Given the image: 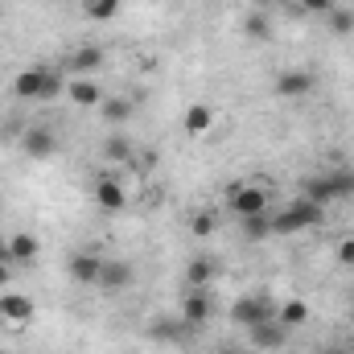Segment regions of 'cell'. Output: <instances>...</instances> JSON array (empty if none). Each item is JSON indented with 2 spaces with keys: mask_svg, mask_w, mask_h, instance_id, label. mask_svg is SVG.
<instances>
[{
  "mask_svg": "<svg viewBox=\"0 0 354 354\" xmlns=\"http://www.w3.org/2000/svg\"><path fill=\"white\" fill-rule=\"evenodd\" d=\"M189 231H194L198 239H210V235L218 231V218H214L210 210H198V214H194V223H189Z\"/></svg>",
  "mask_w": 354,
  "mask_h": 354,
  "instance_id": "484cf974",
  "label": "cell"
},
{
  "mask_svg": "<svg viewBox=\"0 0 354 354\" xmlns=\"http://www.w3.org/2000/svg\"><path fill=\"white\" fill-rule=\"evenodd\" d=\"M103 161H111V165H128V161H132V140H124V136H107V140H103Z\"/></svg>",
  "mask_w": 354,
  "mask_h": 354,
  "instance_id": "cb8c5ba5",
  "label": "cell"
},
{
  "mask_svg": "<svg viewBox=\"0 0 354 354\" xmlns=\"http://www.w3.org/2000/svg\"><path fill=\"white\" fill-rule=\"evenodd\" d=\"M120 4H124V0H79V8H83L87 21H111V17L120 12Z\"/></svg>",
  "mask_w": 354,
  "mask_h": 354,
  "instance_id": "7402d4cb",
  "label": "cell"
},
{
  "mask_svg": "<svg viewBox=\"0 0 354 354\" xmlns=\"http://www.w3.org/2000/svg\"><path fill=\"white\" fill-rule=\"evenodd\" d=\"M46 83H50V71L46 66H29L12 79V95L17 99H46Z\"/></svg>",
  "mask_w": 354,
  "mask_h": 354,
  "instance_id": "9c48e42d",
  "label": "cell"
},
{
  "mask_svg": "<svg viewBox=\"0 0 354 354\" xmlns=\"http://www.w3.org/2000/svg\"><path fill=\"white\" fill-rule=\"evenodd\" d=\"M95 206H99V210H107V214L128 210V189L120 185V177H111V174L95 177Z\"/></svg>",
  "mask_w": 354,
  "mask_h": 354,
  "instance_id": "5b68a950",
  "label": "cell"
},
{
  "mask_svg": "<svg viewBox=\"0 0 354 354\" xmlns=\"http://www.w3.org/2000/svg\"><path fill=\"white\" fill-rule=\"evenodd\" d=\"M276 322H280V326H288V330L305 326V322H309V301H301V297L280 301V305H276Z\"/></svg>",
  "mask_w": 354,
  "mask_h": 354,
  "instance_id": "e0dca14e",
  "label": "cell"
},
{
  "mask_svg": "<svg viewBox=\"0 0 354 354\" xmlns=\"http://www.w3.org/2000/svg\"><path fill=\"white\" fill-rule=\"evenodd\" d=\"M33 313H37V309H33V301H29L25 292H8V288L0 292V322H4V326H29Z\"/></svg>",
  "mask_w": 354,
  "mask_h": 354,
  "instance_id": "8992f818",
  "label": "cell"
},
{
  "mask_svg": "<svg viewBox=\"0 0 354 354\" xmlns=\"http://www.w3.org/2000/svg\"><path fill=\"white\" fill-rule=\"evenodd\" d=\"M210 317H214V297H210V288H189L185 301H181V322H185L189 330H202V326H210Z\"/></svg>",
  "mask_w": 354,
  "mask_h": 354,
  "instance_id": "277c9868",
  "label": "cell"
},
{
  "mask_svg": "<svg viewBox=\"0 0 354 354\" xmlns=\"http://www.w3.org/2000/svg\"><path fill=\"white\" fill-rule=\"evenodd\" d=\"M301 8H305V12H317V17H326V12L334 8V0H301Z\"/></svg>",
  "mask_w": 354,
  "mask_h": 354,
  "instance_id": "f546056e",
  "label": "cell"
},
{
  "mask_svg": "<svg viewBox=\"0 0 354 354\" xmlns=\"http://www.w3.org/2000/svg\"><path fill=\"white\" fill-rule=\"evenodd\" d=\"M239 231H243L248 243L268 239V235H272V210H268V214H252V218H239Z\"/></svg>",
  "mask_w": 354,
  "mask_h": 354,
  "instance_id": "ffe728a7",
  "label": "cell"
},
{
  "mask_svg": "<svg viewBox=\"0 0 354 354\" xmlns=\"http://www.w3.org/2000/svg\"><path fill=\"white\" fill-rule=\"evenodd\" d=\"M326 21H330V29H334V33H342V37L354 33V12H346V8H330V12H326Z\"/></svg>",
  "mask_w": 354,
  "mask_h": 354,
  "instance_id": "83f0119b",
  "label": "cell"
},
{
  "mask_svg": "<svg viewBox=\"0 0 354 354\" xmlns=\"http://www.w3.org/2000/svg\"><path fill=\"white\" fill-rule=\"evenodd\" d=\"M218 354H248L243 346H218Z\"/></svg>",
  "mask_w": 354,
  "mask_h": 354,
  "instance_id": "d6a6232c",
  "label": "cell"
},
{
  "mask_svg": "<svg viewBox=\"0 0 354 354\" xmlns=\"http://www.w3.org/2000/svg\"><path fill=\"white\" fill-rule=\"evenodd\" d=\"M317 354H354V351L346 346V342H326V346H322Z\"/></svg>",
  "mask_w": 354,
  "mask_h": 354,
  "instance_id": "1f68e13d",
  "label": "cell"
},
{
  "mask_svg": "<svg viewBox=\"0 0 354 354\" xmlns=\"http://www.w3.org/2000/svg\"><path fill=\"white\" fill-rule=\"evenodd\" d=\"M243 33H248L252 41H268L272 25H268V17H260V12H252V17H243Z\"/></svg>",
  "mask_w": 354,
  "mask_h": 354,
  "instance_id": "4316f807",
  "label": "cell"
},
{
  "mask_svg": "<svg viewBox=\"0 0 354 354\" xmlns=\"http://www.w3.org/2000/svg\"><path fill=\"white\" fill-rule=\"evenodd\" d=\"M272 317H276V301H268V297H239L231 305V322L243 326V330H252L260 322H272Z\"/></svg>",
  "mask_w": 354,
  "mask_h": 354,
  "instance_id": "3957f363",
  "label": "cell"
},
{
  "mask_svg": "<svg viewBox=\"0 0 354 354\" xmlns=\"http://www.w3.org/2000/svg\"><path fill=\"white\" fill-rule=\"evenodd\" d=\"M99 107H103V120H107V124H124V120L132 115V99H124V95H107Z\"/></svg>",
  "mask_w": 354,
  "mask_h": 354,
  "instance_id": "603a6c76",
  "label": "cell"
},
{
  "mask_svg": "<svg viewBox=\"0 0 354 354\" xmlns=\"http://www.w3.org/2000/svg\"><path fill=\"white\" fill-rule=\"evenodd\" d=\"M334 256H338V264H342V268H354V235H346V239H338Z\"/></svg>",
  "mask_w": 354,
  "mask_h": 354,
  "instance_id": "f1b7e54d",
  "label": "cell"
},
{
  "mask_svg": "<svg viewBox=\"0 0 354 354\" xmlns=\"http://www.w3.org/2000/svg\"><path fill=\"white\" fill-rule=\"evenodd\" d=\"M231 210H235V218H252V214H268L272 210V194H268L264 185H235L231 189Z\"/></svg>",
  "mask_w": 354,
  "mask_h": 354,
  "instance_id": "7a4b0ae2",
  "label": "cell"
},
{
  "mask_svg": "<svg viewBox=\"0 0 354 354\" xmlns=\"http://www.w3.org/2000/svg\"><path fill=\"white\" fill-rule=\"evenodd\" d=\"M330 189H334V202H346L354 198V169L351 165H338V169H330Z\"/></svg>",
  "mask_w": 354,
  "mask_h": 354,
  "instance_id": "44dd1931",
  "label": "cell"
},
{
  "mask_svg": "<svg viewBox=\"0 0 354 354\" xmlns=\"http://www.w3.org/2000/svg\"><path fill=\"white\" fill-rule=\"evenodd\" d=\"M33 256H37V235L17 231V235L8 239V260H12V264H29Z\"/></svg>",
  "mask_w": 354,
  "mask_h": 354,
  "instance_id": "d6986e66",
  "label": "cell"
},
{
  "mask_svg": "<svg viewBox=\"0 0 354 354\" xmlns=\"http://www.w3.org/2000/svg\"><path fill=\"white\" fill-rule=\"evenodd\" d=\"M248 338H252V351H280V346L288 342V326H280V322L272 317V322L252 326V330H248Z\"/></svg>",
  "mask_w": 354,
  "mask_h": 354,
  "instance_id": "ba28073f",
  "label": "cell"
},
{
  "mask_svg": "<svg viewBox=\"0 0 354 354\" xmlns=\"http://www.w3.org/2000/svg\"><path fill=\"white\" fill-rule=\"evenodd\" d=\"M8 284H12V260L0 256V288H8Z\"/></svg>",
  "mask_w": 354,
  "mask_h": 354,
  "instance_id": "4dcf8cb0",
  "label": "cell"
},
{
  "mask_svg": "<svg viewBox=\"0 0 354 354\" xmlns=\"http://www.w3.org/2000/svg\"><path fill=\"white\" fill-rule=\"evenodd\" d=\"M99 268H103V260H99L95 252H75V256H71V280H79V284H99Z\"/></svg>",
  "mask_w": 354,
  "mask_h": 354,
  "instance_id": "5bb4252c",
  "label": "cell"
},
{
  "mask_svg": "<svg viewBox=\"0 0 354 354\" xmlns=\"http://www.w3.org/2000/svg\"><path fill=\"white\" fill-rule=\"evenodd\" d=\"M21 149H25L33 161H46V157H54V149H58V136H54L50 128H29V132L21 136Z\"/></svg>",
  "mask_w": 354,
  "mask_h": 354,
  "instance_id": "8fae6325",
  "label": "cell"
},
{
  "mask_svg": "<svg viewBox=\"0 0 354 354\" xmlns=\"http://www.w3.org/2000/svg\"><path fill=\"white\" fill-rule=\"evenodd\" d=\"M210 280H214V264H210V260L198 256L194 264L185 268V284H189V288H210Z\"/></svg>",
  "mask_w": 354,
  "mask_h": 354,
  "instance_id": "d4e9b609",
  "label": "cell"
},
{
  "mask_svg": "<svg viewBox=\"0 0 354 354\" xmlns=\"http://www.w3.org/2000/svg\"><path fill=\"white\" fill-rule=\"evenodd\" d=\"M0 256L8 260V239H4V235H0Z\"/></svg>",
  "mask_w": 354,
  "mask_h": 354,
  "instance_id": "836d02e7",
  "label": "cell"
},
{
  "mask_svg": "<svg viewBox=\"0 0 354 354\" xmlns=\"http://www.w3.org/2000/svg\"><path fill=\"white\" fill-rule=\"evenodd\" d=\"M214 107L210 103H189L185 107V115H181V128H185V136H206L210 128H214Z\"/></svg>",
  "mask_w": 354,
  "mask_h": 354,
  "instance_id": "30bf717a",
  "label": "cell"
},
{
  "mask_svg": "<svg viewBox=\"0 0 354 354\" xmlns=\"http://www.w3.org/2000/svg\"><path fill=\"white\" fill-rule=\"evenodd\" d=\"M66 95L75 107H99L103 103V91L95 87V79H71L66 83Z\"/></svg>",
  "mask_w": 354,
  "mask_h": 354,
  "instance_id": "ac0fdd59",
  "label": "cell"
},
{
  "mask_svg": "<svg viewBox=\"0 0 354 354\" xmlns=\"http://www.w3.org/2000/svg\"><path fill=\"white\" fill-rule=\"evenodd\" d=\"M128 284H132V264L128 260H103V268H99V288L124 292Z\"/></svg>",
  "mask_w": 354,
  "mask_h": 354,
  "instance_id": "7c38bea8",
  "label": "cell"
},
{
  "mask_svg": "<svg viewBox=\"0 0 354 354\" xmlns=\"http://www.w3.org/2000/svg\"><path fill=\"white\" fill-rule=\"evenodd\" d=\"M99 66H103V50H99V46H79V50L71 54V71H75V79H91Z\"/></svg>",
  "mask_w": 354,
  "mask_h": 354,
  "instance_id": "9a60e30c",
  "label": "cell"
},
{
  "mask_svg": "<svg viewBox=\"0 0 354 354\" xmlns=\"http://www.w3.org/2000/svg\"><path fill=\"white\" fill-rule=\"evenodd\" d=\"M351 301H354V297H351Z\"/></svg>",
  "mask_w": 354,
  "mask_h": 354,
  "instance_id": "e575fe53",
  "label": "cell"
},
{
  "mask_svg": "<svg viewBox=\"0 0 354 354\" xmlns=\"http://www.w3.org/2000/svg\"><path fill=\"white\" fill-rule=\"evenodd\" d=\"M185 334H189V326L181 322V313H177V317H157V322L149 326V338L161 342V346H174V342H181Z\"/></svg>",
  "mask_w": 354,
  "mask_h": 354,
  "instance_id": "4fadbf2b",
  "label": "cell"
},
{
  "mask_svg": "<svg viewBox=\"0 0 354 354\" xmlns=\"http://www.w3.org/2000/svg\"><path fill=\"white\" fill-rule=\"evenodd\" d=\"M272 87H276V95H280V99H301V95H313L317 79H313L309 71H280Z\"/></svg>",
  "mask_w": 354,
  "mask_h": 354,
  "instance_id": "52a82bcc",
  "label": "cell"
},
{
  "mask_svg": "<svg viewBox=\"0 0 354 354\" xmlns=\"http://www.w3.org/2000/svg\"><path fill=\"white\" fill-rule=\"evenodd\" d=\"M326 223V206H313L309 198H292L288 206L272 210V235H301L309 227H322Z\"/></svg>",
  "mask_w": 354,
  "mask_h": 354,
  "instance_id": "6da1fadb",
  "label": "cell"
},
{
  "mask_svg": "<svg viewBox=\"0 0 354 354\" xmlns=\"http://www.w3.org/2000/svg\"><path fill=\"white\" fill-rule=\"evenodd\" d=\"M301 198H309L313 206H330V202H334L330 177H326V174H309V177H301Z\"/></svg>",
  "mask_w": 354,
  "mask_h": 354,
  "instance_id": "2e32d148",
  "label": "cell"
}]
</instances>
